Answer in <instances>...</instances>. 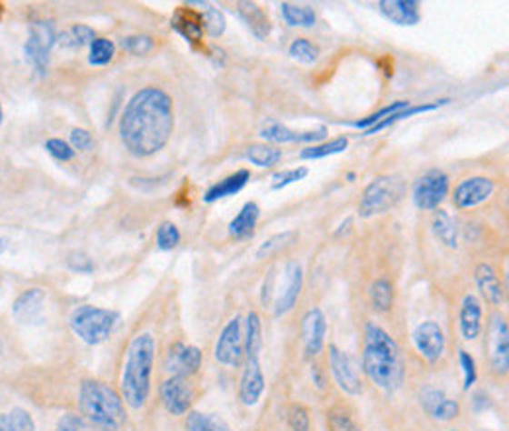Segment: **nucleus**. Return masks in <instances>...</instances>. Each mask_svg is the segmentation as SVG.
<instances>
[{
  "mask_svg": "<svg viewBox=\"0 0 509 431\" xmlns=\"http://www.w3.org/2000/svg\"><path fill=\"white\" fill-rule=\"evenodd\" d=\"M69 267L73 271H79V273H91L93 271V263L83 253H73L69 257Z\"/></svg>",
  "mask_w": 509,
  "mask_h": 431,
  "instance_id": "52",
  "label": "nucleus"
},
{
  "mask_svg": "<svg viewBox=\"0 0 509 431\" xmlns=\"http://www.w3.org/2000/svg\"><path fill=\"white\" fill-rule=\"evenodd\" d=\"M414 346L417 349V353L429 363H435L443 357L444 353V334L439 324L435 322H422L412 334Z\"/></svg>",
  "mask_w": 509,
  "mask_h": 431,
  "instance_id": "16",
  "label": "nucleus"
},
{
  "mask_svg": "<svg viewBox=\"0 0 509 431\" xmlns=\"http://www.w3.org/2000/svg\"><path fill=\"white\" fill-rule=\"evenodd\" d=\"M163 406L173 416H185L195 400V388L185 376H169L161 385Z\"/></svg>",
  "mask_w": 509,
  "mask_h": 431,
  "instance_id": "12",
  "label": "nucleus"
},
{
  "mask_svg": "<svg viewBox=\"0 0 509 431\" xmlns=\"http://www.w3.org/2000/svg\"><path fill=\"white\" fill-rule=\"evenodd\" d=\"M433 234L437 236L441 244H444L451 249H456V246H458V226L451 218L449 212H444V210L435 212V216H433Z\"/></svg>",
  "mask_w": 509,
  "mask_h": 431,
  "instance_id": "29",
  "label": "nucleus"
},
{
  "mask_svg": "<svg viewBox=\"0 0 509 431\" xmlns=\"http://www.w3.org/2000/svg\"><path fill=\"white\" fill-rule=\"evenodd\" d=\"M261 208L257 202H247V205L239 210L235 218L229 222V236L235 239H245L254 232V226L259 222Z\"/></svg>",
  "mask_w": 509,
  "mask_h": 431,
  "instance_id": "28",
  "label": "nucleus"
},
{
  "mask_svg": "<svg viewBox=\"0 0 509 431\" xmlns=\"http://www.w3.org/2000/svg\"><path fill=\"white\" fill-rule=\"evenodd\" d=\"M175 130L173 98L159 86H145L125 105L120 139L135 157H151L169 144Z\"/></svg>",
  "mask_w": 509,
  "mask_h": 431,
  "instance_id": "1",
  "label": "nucleus"
},
{
  "mask_svg": "<svg viewBox=\"0 0 509 431\" xmlns=\"http://www.w3.org/2000/svg\"><path fill=\"white\" fill-rule=\"evenodd\" d=\"M114 54H116V47L106 37H96V40L91 44V55H88V63L95 67H105L114 59Z\"/></svg>",
  "mask_w": 509,
  "mask_h": 431,
  "instance_id": "39",
  "label": "nucleus"
},
{
  "mask_svg": "<svg viewBox=\"0 0 509 431\" xmlns=\"http://www.w3.org/2000/svg\"><path fill=\"white\" fill-rule=\"evenodd\" d=\"M57 44V35L54 30V24L47 20H37L30 26L28 42L24 45L25 59L37 73H45L49 65L51 49Z\"/></svg>",
  "mask_w": 509,
  "mask_h": 431,
  "instance_id": "7",
  "label": "nucleus"
},
{
  "mask_svg": "<svg viewBox=\"0 0 509 431\" xmlns=\"http://www.w3.org/2000/svg\"><path fill=\"white\" fill-rule=\"evenodd\" d=\"M419 402H422L424 410L427 412L431 420H435V422H443V424L453 422L454 417H458V414H461V404L449 398L443 390L433 388V386H425L422 390V395H419Z\"/></svg>",
  "mask_w": 509,
  "mask_h": 431,
  "instance_id": "18",
  "label": "nucleus"
},
{
  "mask_svg": "<svg viewBox=\"0 0 509 431\" xmlns=\"http://www.w3.org/2000/svg\"><path fill=\"white\" fill-rule=\"evenodd\" d=\"M202 366V353L195 346L175 344L167 357H165V369L171 373V376H193L200 371Z\"/></svg>",
  "mask_w": 509,
  "mask_h": 431,
  "instance_id": "17",
  "label": "nucleus"
},
{
  "mask_svg": "<svg viewBox=\"0 0 509 431\" xmlns=\"http://www.w3.org/2000/svg\"><path fill=\"white\" fill-rule=\"evenodd\" d=\"M488 357L495 375L505 376L509 371V329L502 314H494L488 329Z\"/></svg>",
  "mask_w": 509,
  "mask_h": 431,
  "instance_id": "10",
  "label": "nucleus"
},
{
  "mask_svg": "<svg viewBox=\"0 0 509 431\" xmlns=\"http://www.w3.org/2000/svg\"><path fill=\"white\" fill-rule=\"evenodd\" d=\"M214 357L224 366H239L245 357V339H244V324L239 316L229 320L222 334L215 341Z\"/></svg>",
  "mask_w": 509,
  "mask_h": 431,
  "instance_id": "8",
  "label": "nucleus"
},
{
  "mask_svg": "<svg viewBox=\"0 0 509 431\" xmlns=\"http://www.w3.org/2000/svg\"><path fill=\"white\" fill-rule=\"evenodd\" d=\"M45 149H47V154L54 157V159H57V161H71L73 157H75V149L71 147V144H67V142H63V139H57V137H54V139H47L45 142Z\"/></svg>",
  "mask_w": 509,
  "mask_h": 431,
  "instance_id": "47",
  "label": "nucleus"
},
{
  "mask_svg": "<svg viewBox=\"0 0 509 431\" xmlns=\"http://www.w3.org/2000/svg\"><path fill=\"white\" fill-rule=\"evenodd\" d=\"M349 139L347 137H335L331 139L327 144H315L300 151V159H324L329 155H337L343 154L347 149Z\"/></svg>",
  "mask_w": 509,
  "mask_h": 431,
  "instance_id": "34",
  "label": "nucleus"
},
{
  "mask_svg": "<svg viewBox=\"0 0 509 431\" xmlns=\"http://www.w3.org/2000/svg\"><path fill=\"white\" fill-rule=\"evenodd\" d=\"M305 175H308V169H305V167H296V169H286V171L274 173L273 179H271L273 181L271 188L273 190H280V188H284V186H288L292 183L302 181Z\"/></svg>",
  "mask_w": 509,
  "mask_h": 431,
  "instance_id": "45",
  "label": "nucleus"
},
{
  "mask_svg": "<svg viewBox=\"0 0 509 431\" xmlns=\"http://www.w3.org/2000/svg\"><path fill=\"white\" fill-rule=\"evenodd\" d=\"M449 195V176L439 169L424 173L414 185V205L419 210H435Z\"/></svg>",
  "mask_w": 509,
  "mask_h": 431,
  "instance_id": "9",
  "label": "nucleus"
},
{
  "mask_svg": "<svg viewBox=\"0 0 509 431\" xmlns=\"http://www.w3.org/2000/svg\"><path fill=\"white\" fill-rule=\"evenodd\" d=\"M327 322L320 308H314L304 316L302 320V341H304V355L305 357H315L322 353L325 346Z\"/></svg>",
  "mask_w": 509,
  "mask_h": 431,
  "instance_id": "21",
  "label": "nucleus"
},
{
  "mask_svg": "<svg viewBox=\"0 0 509 431\" xmlns=\"http://www.w3.org/2000/svg\"><path fill=\"white\" fill-rule=\"evenodd\" d=\"M239 15H241V18H244V22L249 26L251 34L257 37V40H264V37L271 34V30H273L271 20L259 5L239 3Z\"/></svg>",
  "mask_w": 509,
  "mask_h": 431,
  "instance_id": "27",
  "label": "nucleus"
},
{
  "mask_svg": "<svg viewBox=\"0 0 509 431\" xmlns=\"http://www.w3.org/2000/svg\"><path fill=\"white\" fill-rule=\"evenodd\" d=\"M363 371L371 383L386 392L398 390L404 383V357L400 346L386 329L368 324L363 341Z\"/></svg>",
  "mask_w": 509,
  "mask_h": 431,
  "instance_id": "2",
  "label": "nucleus"
},
{
  "mask_svg": "<svg viewBox=\"0 0 509 431\" xmlns=\"http://www.w3.org/2000/svg\"><path fill=\"white\" fill-rule=\"evenodd\" d=\"M264 373L259 357H249L245 359V366H244V375H241L239 380V400L244 406H257L259 400L263 398L264 392Z\"/></svg>",
  "mask_w": 509,
  "mask_h": 431,
  "instance_id": "19",
  "label": "nucleus"
},
{
  "mask_svg": "<svg viewBox=\"0 0 509 431\" xmlns=\"http://www.w3.org/2000/svg\"><path fill=\"white\" fill-rule=\"evenodd\" d=\"M0 124H3V106H0Z\"/></svg>",
  "mask_w": 509,
  "mask_h": 431,
  "instance_id": "55",
  "label": "nucleus"
},
{
  "mask_svg": "<svg viewBox=\"0 0 509 431\" xmlns=\"http://www.w3.org/2000/svg\"><path fill=\"white\" fill-rule=\"evenodd\" d=\"M378 8L382 16L388 18L392 24H398V26H415L422 18L419 3L415 0H380Z\"/></svg>",
  "mask_w": 509,
  "mask_h": 431,
  "instance_id": "22",
  "label": "nucleus"
},
{
  "mask_svg": "<svg viewBox=\"0 0 509 431\" xmlns=\"http://www.w3.org/2000/svg\"><path fill=\"white\" fill-rule=\"evenodd\" d=\"M95 40H96L95 32L88 26H81V24L67 30L61 37H57V42L67 49H81L85 45H91Z\"/></svg>",
  "mask_w": 509,
  "mask_h": 431,
  "instance_id": "37",
  "label": "nucleus"
},
{
  "mask_svg": "<svg viewBox=\"0 0 509 431\" xmlns=\"http://www.w3.org/2000/svg\"><path fill=\"white\" fill-rule=\"evenodd\" d=\"M404 196V185L396 176H378L364 188L359 216L361 218H373L376 214H384L394 208Z\"/></svg>",
  "mask_w": 509,
  "mask_h": 431,
  "instance_id": "6",
  "label": "nucleus"
},
{
  "mask_svg": "<svg viewBox=\"0 0 509 431\" xmlns=\"http://www.w3.org/2000/svg\"><path fill=\"white\" fill-rule=\"evenodd\" d=\"M122 47L132 55H145L153 49V42L149 35H130V37H124Z\"/></svg>",
  "mask_w": 509,
  "mask_h": 431,
  "instance_id": "46",
  "label": "nucleus"
},
{
  "mask_svg": "<svg viewBox=\"0 0 509 431\" xmlns=\"http://www.w3.org/2000/svg\"><path fill=\"white\" fill-rule=\"evenodd\" d=\"M405 108H410V103H405V100H398V103H392V105H388V106H384L382 110H378V112H374V114H371V116L368 118H364V120H359V122H354L353 125L354 128H361V130H371L374 124H378L380 120H384L386 116H390V114H394V112H400V110H405Z\"/></svg>",
  "mask_w": 509,
  "mask_h": 431,
  "instance_id": "43",
  "label": "nucleus"
},
{
  "mask_svg": "<svg viewBox=\"0 0 509 431\" xmlns=\"http://www.w3.org/2000/svg\"><path fill=\"white\" fill-rule=\"evenodd\" d=\"M5 249H6V242H5V239H0V253H3Z\"/></svg>",
  "mask_w": 509,
  "mask_h": 431,
  "instance_id": "54",
  "label": "nucleus"
},
{
  "mask_svg": "<svg viewBox=\"0 0 509 431\" xmlns=\"http://www.w3.org/2000/svg\"><path fill=\"white\" fill-rule=\"evenodd\" d=\"M290 431H310V412L302 404H294L288 414Z\"/></svg>",
  "mask_w": 509,
  "mask_h": 431,
  "instance_id": "48",
  "label": "nucleus"
},
{
  "mask_svg": "<svg viewBox=\"0 0 509 431\" xmlns=\"http://www.w3.org/2000/svg\"><path fill=\"white\" fill-rule=\"evenodd\" d=\"M458 326L464 339L473 341L482 332V304L474 295H466L458 314Z\"/></svg>",
  "mask_w": 509,
  "mask_h": 431,
  "instance_id": "23",
  "label": "nucleus"
},
{
  "mask_svg": "<svg viewBox=\"0 0 509 431\" xmlns=\"http://www.w3.org/2000/svg\"><path fill=\"white\" fill-rule=\"evenodd\" d=\"M304 285V273L298 263H288L283 271V285L278 286L276 300H274V316L288 314L292 308L296 306V302L302 293Z\"/></svg>",
  "mask_w": 509,
  "mask_h": 431,
  "instance_id": "13",
  "label": "nucleus"
},
{
  "mask_svg": "<svg viewBox=\"0 0 509 431\" xmlns=\"http://www.w3.org/2000/svg\"><path fill=\"white\" fill-rule=\"evenodd\" d=\"M245 359L249 357H259L263 349V326L257 312H251L245 322Z\"/></svg>",
  "mask_w": 509,
  "mask_h": 431,
  "instance_id": "31",
  "label": "nucleus"
},
{
  "mask_svg": "<svg viewBox=\"0 0 509 431\" xmlns=\"http://www.w3.org/2000/svg\"><path fill=\"white\" fill-rule=\"evenodd\" d=\"M329 369L334 375L337 386L349 396H359L363 392L361 376L356 373V366L349 353L341 351L337 346L329 347Z\"/></svg>",
  "mask_w": 509,
  "mask_h": 431,
  "instance_id": "11",
  "label": "nucleus"
},
{
  "mask_svg": "<svg viewBox=\"0 0 509 431\" xmlns=\"http://www.w3.org/2000/svg\"><path fill=\"white\" fill-rule=\"evenodd\" d=\"M327 135L325 125H320L317 130L310 132H296L290 130L288 125L280 124L276 120H266L261 128V137L273 144H317Z\"/></svg>",
  "mask_w": 509,
  "mask_h": 431,
  "instance_id": "15",
  "label": "nucleus"
},
{
  "mask_svg": "<svg viewBox=\"0 0 509 431\" xmlns=\"http://www.w3.org/2000/svg\"><path fill=\"white\" fill-rule=\"evenodd\" d=\"M0 431H35V422L30 412L15 408L0 414Z\"/></svg>",
  "mask_w": 509,
  "mask_h": 431,
  "instance_id": "35",
  "label": "nucleus"
},
{
  "mask_svg": "<svg viewBox=\"0 0 509 431\" xmlns=\"http://www.w3.org/2000/svg\"><path fill=\"white\" fill-rule=\"evenodd\" d=\"M155 361V337L139 334L127 347L120 378L122 400L134 410L144 408L151 392V373Z\"/></svg>",
  "mask_w": 509,
  "mask_h": 431,
  "instance_id": "3",
  "label": "nucleus"
},
{
  "mask_svg": "<svg viewBox=\"0 0 509 431\" xmlns=\"http://www.w3.org/2000/svg\"><path fill=\"white\" fill-rule=\"evenodd\" d=\"M71 147L76 151H88L93 147V135L83 128H75L71 132Z\"/></svg>",
  "mask_w": 509,
  "mask_h": 431,
  "instance_id": "51",
  "label": "nucleus"
},
{
  "mask_svg": "<svg viewBox=\"0 0 509 431\" xmlns=\"http://www.w3.org/2000/svg\"><path fill=\"white\" fill-rule=\"evenodd\" d=\"M296 239L294 232H283V234H276L273 237L266 239V242L261 244V247L257 249V259H266L274 256V253L283 251L284 247H288L292 242Z\"/></svg>",
  "mask_w": 509,
  "mask_h": 431,
  "instance_id": "40",
  "label": "nucleus"
},
{
  "mask_svg": "<svg viewBox=\"0 0 509 431\" xmlns=\"http://www.w3.org/2000/svg\"><path fill=\"white\" fill-rule=\"evenodd\" d=\"M494 195V181L488 176H470L458 183L453 195V202L458 210L476 208Z\"/></svg>",
  "mask_w": 509,
  "mask_h": 431,
  "instance_id": "14",
  "label": "nucleus"
},
{
  "mask_svg": "<svg viewBox=\"0 0 509 431\" xmlns=\"http://www.w3.org/2000/svg\"><path fill=\"white\" fill-rule=\"evenodd\" d=\"M118 312L85 304V306L73 310L69 324L73 334L81 341H85L86 346H100L110 337L114 327L118 326Z\"/></svg>",
  "mask_w": 509,
  "mask_h": 431,
  "instance_id": "5",
  "label": "nucleus"
},
{
  "mask_svg": "<svg viewBox=\"0 0 509 431\" xmlns=\"http://www.w3.org/2000/svg\"><path fill=\"white\" fill-rule=\"evenodd\" d=\"M202 22H204V32L210 37H220L225 32V16L218 8L208 6L202 12Z\"/></svg>",
  "mask_w": 509,
  "mask_h": 431,
  "instance_id": "42",
  "label": "nucleus"
},
{
  "mask_svg": "<svg viewBox=\"0 0 509 431\" xmlns=\"http://www.w3.org/2000/svg\"><path fill=\"white\" fill-rule=\"evenodd\" d=\"M57 431H95V427L88 426L81 416L65 414L57 424Z\"/></svg>",
  "mask_w": 509,
  "mask_h": 431,
  "instance_id": "50",
  "label": "nucleus"
},
{
  "mask_svg": "<svg viewBox=\"0 0 509 431\" xmlns=\"http://www.w3.org/2000/svg\"><path fill=\"white\" fill-rule=\"evenodd\" d=\"M173 28L181 34L188 44H200L202 34H204V22L202 15L195 12L193 8H178L176 15L173 18Z\"/></svg>",
  "mask_w": 509,
  "mask_h": 431,
  "instance_id": "25",
  "label": "nucleus"
},
{
  "mask_svg": "<svg viewBox=\"0 0 509 431\" xmlns=\"http://www.w3.org/2000/svg\"><path fill=\"white\" fill-rule=\"evenodd\" d=\"M280 15H283L284 22L288 26L294 28H312L315 24V12L305 6V5H294V3H283L280 5Z\"/></svg>",
  "mask_w": 509,
  "mask_h": 431,
  "instance_id": "30",
  "label": "nucleus"
},
{
  "mask_svg": "<svg viewBox=\"0 0 509 431\" xmlns=\"http://www.w3.org/2000/svg\"><path fill=\"white\" fill-rule=\"evenodd\" d=\"M371 302L374 310L378 312H388L394 304V285L388 278H376L371 285Z\"/></svg>",
  "mask_w": 509,
  "mask_h": 431,
  "instance_id": "36",
  "label": "nucleus"
},
{
  "mask_svg": "<svg viewBox=\"0 0 509 431\" xmlns=\"http://www.w3.org/2000/svg\"><path fill=\"white\" fill-rule=\"evenodd\" d=\"M81 417L98 431H120L125 424L122 396L102 380H85L79 388Z\"/></svg>",
  "mask_w": 509,
  "mask_h": 431,
  "instance_id": "4",
  "label": "nucleus"
},
{
  "mask_svg": "<svg viewBox=\"0 0 509 431\" xmlns=\"http://www.w3.org/2000/svg\"><path fill=\"white\" fill-rule=\"evenodd\" d=\"M312 378H315V383H317V386H320V388L325 386V380H324V376L320 373V366H314V369H312Z\"/></svg>",
  "mask_w": 509,
  "mask_h": 431,
  "instance_id": "53",
  "label": "nucleus"
},
{
  "mask_svg": "<svg viewBox=\"0 0 509 431\" xmlns=\"http://www.w3.org/2000/svg\"><path fill=\"white\" fill-rule=\"evenodd\" d=\"M245 157L253 165H257V167L266 169V167H273V165H276L280 159H283V151L266 144H253L247 147Z\"/></svg>",
  "mask_w": 509,
  "mask_h": 431,
  "instance_id": "32",
  "label": "nucleus"
},
{
  "mask_svg": "<svg viewBox=\"0 0 509 431\" xmlns=\"http://www.w3.org/2000/svg\"><path fill=\"white\" fill-rule=\"evenodd\" d=\"M186 431H232L220 416L190 412L186 417Z\"/></svg>",
  "mask_w": 509,
  "mask_h": 431,
  "instance_id": "33",
  "label": "nucleus"
},
{
  "mask_svg": "<svg viewBox=\"0 0 509 431\" xmlns=\"http://www.w3.org/2000/svg\"><path fill=\"white\" fill-rule=\"evenodd\" d=\"M451 431H456V429H451Z\"/></svg>",
  "mask_w": 509,
  "mask_h": 431,
  "instance_id": "56",
  "label": "nucleus"
},
{
  "mask_svg": "<svg viewBox=\"0 0 509 431\" xmlns=\"http://www.w3.org/2000/svg\"><path fill=\"white\" fill-rule=\"evenodd\" d=\"M327 427L329 431H361L359 424L345 408H334L327 414Z\"/></svg>",
  "mask_w": 509,
  "mask_h": 431,
  "instance_id": "41",
  "label": "nucleus"
},
{
  "mask_svg": "<svg viewBox=\"0 0 509 431\" xmlns=\"http://www.w3.org/2000/svg\"><path fill=\"white\" fill-rule=\"evenodd\" d=\"M458 361H461L463 375H464V383H463L464 390H470V386L476 383V363L473 359V355L464 349L458 351Z\"/></svg>",
  "mask_w": 509,
  "mask_h": 431,
  "instance_id": "49",
  "label": "nucleus"
},
{
  "mask_svg": "<svg viewBox=\"0 0 509 431\" xmlns=\"http://www.w3.org/2000/svg\"><path fill=\"white\" fill-rule=\"evenodd\" d=\"M181 244V232L173 222H163L157 230V247L161 251H173Z\"/></svg>",
  "mask_w": 509,
  "mask_h": 431,
  "instance_id": "44",
  "label": "nucleus"
},
{
  "mask_svg": "<svg viewBox=\"0 0 509 431\" xmlns=\"http://www.w3.org/2000/svg\"><path fill=\"white\" fill-rule=\"evenodd\" d=\"M288 55L304 63V65H314L320 59V47L314 45L310 40H305V37H296L288 47Z\"/></svg>",
  "mask_w": 509,
  "mask_h": 431,
  "instance_id": "38",
  "label": "nucleus"
},
{
  "mask_svg": "<svg viewBox=\"0 0 509 431\" xmlns=\"http://www.w3.org/2000/svg\"><path fill=\"white\" fill-rule=\"evenodd\" d=\"M45 312V295L42 288H28L22 293L15 306H12V316L22 326H37L44 322Z\"/></svg>",
  "mask_w": 509,
  "mask_h": 431,
  "instance_id": "20",
  "label": "nucleus"
},
{
  "mask_svg": "<svg viewBox=\"0 0 509 431\" xmlns=\"http://www.w3.org/2000/svg\"><path fill=\"white\" fill-rule=\"evenodd\" d=\"M249 179H251V173L247 169H239V171L232 173L229 176H225V179H222L220 183L212 185L206 190V195H204V202H208V205H212V202L220 200V198L234 196V195L241 193V190L245 188Z\"/></svg>",
  "mask_w": 509,
  "mask_h": 431,
  "instance_id": "26",
  "label": "nucleus"
},
{
  "mask_svg": "<svg viewBox=\"0 0 509 431\" xmlns=\"http://www.w3.org/2000/svg\"><path fill=\"white\" fill-rule=\"evenodd\" d=\"M474 278L482 296L486 298L492 306H500L504 302V286L498 273H495L488 263H482L474 271Z\"/></svg>",
  "mask_w": 509,
  "mask_h": 431,
  "instance_id": "24",
  "label": "nucleus"
}]
</instances>
